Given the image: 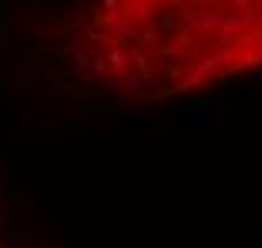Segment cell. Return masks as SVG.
Returning <instances> with one entry per match:
<instances>
[{
    "mask_svg": "<svg viewBox=\"0 0 262 248\" xmlns=\"http://www.w3.org/2000/svg\"><path fill=\"white\" fill-rule=\"evenodd\" d=\"M71 61L135 104L222 87L262 70V0H88Z\"/></svg>",
    "mask_w": 262,
    "mask_h": 248,
    "instance_id": "cell-1",
    "label": "cell"
},
{
    "mask_svg": "<svg viewBox=\"0 0 262 248\" xmlns=\"http://www.w3.org/2000/svg\"><path fill=\"white\" fill-rule=\"evenodd\" d=\"M0 248H10V245H7V241H4V235H0Z\"/></svg>",
    "mask_w": 262,
    "mask_h": 248,
    "instance_id": "cell-2",
    "label": "cell"
}]
</instances>
